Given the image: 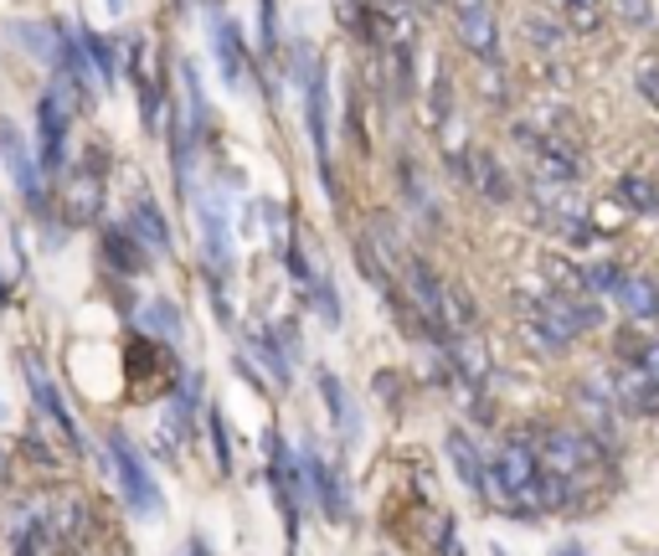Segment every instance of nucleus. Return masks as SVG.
<instances>
[{
	"label": "nucleus",
	"mask_w": 659,
	"mask_h": 556,
	"mask_svg": "<svg viewBox=\"0 0 659 556\" xmlns=\"http://www.w3.org/2000/svg\"><path fill=\"white\" fill-rule=\"evenodd\" d=\"M186 556H207V546H201V542H191V546H186Z\"/></svg>",
	"instance_id": "10"
},
{
	"label": "nucleus",
	"mask_w": 659,
	"mask_h": 556,
	"mask_svg": "<svg viewBox=\"0 0 659 556\" xmlns=\"http://www.w3.org/2000/svg\"><path fill=\"white\" fill-rule=\"evenodd\" d=\"M135 232H139V238H150L155 248H165V227L155 222V207H139L135 211Z\"/></svg>",
	"instance_id": "8"
},
{
	"label": "nucleus",
	"mask_w": 659,
	"mask_h": 556,
	"mask_svg": "<svg viewBox=\"0 0 659 556\" xmlns=\"http://www.w3.org/2000/svg\"><path fill=\"white\" fill-rule=\"evenodd\" d=\"M108 453H114V474H119V484H124L129 511L145 515V521H160V515H165V495H160V484H155L150 464L135 453V443H129L124 433H114V438H108Z\"/></svg>",
	"instance_id": "1"
},
{
	"label": "nucleus",
	"mask_w": 659,
	"mask_h": 556,
	"mask_svg": "<svg viewBox=\"0 0 659 556\" xmlns=\"http://www.w3.org/2000/svg\"><path fill=\"white\" fill-rule=\"evenodd\" d=\"M494 474H500V484H505L510 495H536V464H531V453H525V449H505V453H500Z\"/></svg>",
	"instance_id": "3"
},
{
	"label": "nucleus",
	"mask_w": 659,
	"mask_h": 556,
	"mask_svg": "<svg viewBox=\"0 0 659 556\" xmlns=\"http://www.w3.org/2000/svg\"><path fill=\"white\" fill-rule=\"evenodd\" d=\"M624 304H629L634 315H659L655 289H649V284H624Z\"/></svg>",
	"instance_id": "5"
},
{
	"label": "nucleus",
	"mask_w": 659,
	"mask_h": 556,
	"mask_svg": "<svg viewBox=\"0 0 659 556\" xmlns=\"http://www.w3.org/2000/svg\"><path fill=\"white\" fill-rule=\"evenodd\" d=\"M645 371H649V381H659V346L645 350Z\"/></svg>",
	"instance_id": "9"
},
{
	"label": "nucleus",
	"mask_w": 659,
	"mask_h": 556,
	"mask_svg": "<svg viewBox=\"0 0 659 556\" xmlns=\"http://www.w3.org/2000/svg\"><path fill=\"white\" fill-rule=\"evenodd\" d=\"M320 387H325V397H330V407H335V422H341V428H351V422H356V412H345V397H341V381H335V376H320Z\"/></svg>",
	"instance_id": "7"
},
{
	"label": "nucleus",
	"mask_w": 659,
	"mask_h": 556,
	"mask_svg": "<svg viewBox=\"0 0 659 556\" xmlns=\"http://www.w3.org/2000/svg\"><path fill=\"white\" fill-rule=\"evenodd\" d=\"M27 376H31V397H36V402H42L46 412H52V422H57L62 433L77 438V422H73V412H67V402H62V391L52 387V376H46L42 366L31 361V356H27Z\"/></svg>",
	"instance_id": "2"
},
{
	"label": "nucleus",
	"mask_w": 659,
	"mask_h": 556,
	"mask_svg": "<svg viewBox=\"0 0 659 556\" xmlns=\"http://www.w3.org/2000/svg\"><path fill=\"white\" fill-rule=\"evenodd\" d=\"M449 449L459 453V474H464L469 484H484V469H480V459H469V443H464V438H449Z\"/></svg>",
	"instance_id": "6"
},
{
	"label": "nucleus",
	"mask_w": 659,
	"mask_h": 556,
	"mask_svg": "<svg viewBox=\"0 0 659 556\" xmlns=\"http://www.w3.org/2000/svg\"><path fill=\"white\" fill-rule=\"evenodd\" d=\"M304 474H310V484H315V495H320V505H325V515H330V521H341V515H345L341 490H335V480H330V469H325L320 453H304Z\"/></svg>",
	"instance_id": "4"
}]
</instances>
